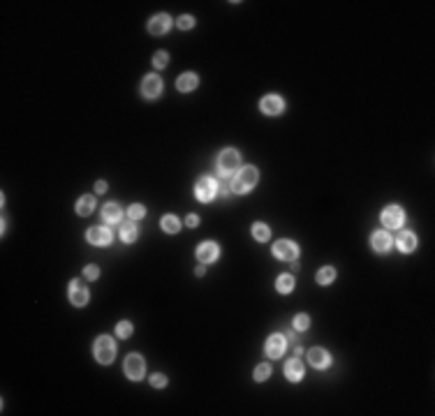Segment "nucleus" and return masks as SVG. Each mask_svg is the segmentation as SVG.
<instances>
[{
  "label": "nucleus",
  "mask_w": 435,
  "mask_h": 416,
  "mask_svg": "<svg viewBox=\"0 0 435 416\" xmlns=\"http://www.w3.org/2000/svg\"><path fill=\"white\" fill-rule=\"evenodd\" d=\"M257 178H260L257 169H255V167H246V169L239 171V174H236V178L232 181V190H234V192H239V194L248 192V190H253V187H255Z\"/></svg>",
  "instance_id": "1"
},
{
  "label": "nucleus",
  "mask_w": 435,
  "mask_h": 416,
  "mask_svg": "<svg viewBox=\"0 0 435 416\" xmlns=\"http://www.w3.org/2000/svg\"><path fill=\"white\" fill-rule=\"evenodd\" d=\"M239 162H241L239 153H236L234 148H227V151H223L220 157H218V169H220L223 176H230L232 171L239 169Z\"/></svg>",
  "instance_id": "2"
},
{
  "label": "nucleus",
  "mask_w": 435,
  "mask_h": 416,
  "mask_svg": "<svg viewBox=\"0 0 435 416\" xmlns=\"http://www.w3.org/2000/svg\"><path fill=\"white\" fill-rule=\"evenodd\" d=\"M95 356L100 363H111L116 356V344L111 338H107V335H102V338L95 340Z\"/></svg>",
  "instance_id": "3"
},
{
  "label": "nucleus",
  "mask_w": 435,
  "mask_h": 416,
  "mask_svg": "<svg viewBox=\"0 0 435 416\" xmlns=\"http://www.w3.org/2000/svg\"><path fill=\"white\" fill-rule=\"evenodd\" d=\"M123 370H125V374L130 377V379H141L144 377V358H141L139 354H130L125 358V365H123Z\"/></svg>",
  "instance_id": "4"
},
{
  "label": "nucleus",
  "mask_w": 435,
  "mask_h": 416,
  "mask_svg": "<svg viewBox=\"0 0 435 416\" xmlns=\"http://www.w3.org/2000/svg\"><path fill=\"white\" fill-rule=\"evenodd\" d=\"M218 192V185L213 178H199V183L194 185V194L199 201H211Z\"/></svg>",
  "instance_id": "5"
},
{
  "label": "nucleus",
  "mask_w": 435,
  "mask_h": 416,
  "mask_svg": "<svg viewBox=\"0 0 435 416\" xmlns=\"http://www.w3.org/2000/svg\"><path fill=\"white\" fill-rule=\"evenodd\" d=\"M273 254L283 261H294L296 254H299V247H296V243H292V241H278L273 245Z\"/></svg>",
  "instance_id": "6"
},
{
  "label": "nucleus",
  "mask_w": 435,
  "mask_h": 416,
  "mask_svg": "<svg viewBox=\"0 0 435 416\" xmlns=\"http://www.w3.org/2000/svg\"><path fill=\"white\" fill-rule=\"evenodd\" d=\"M141 93H144V97H148V100L157 97L162 93V79H157L155 74H148V77L144 79V84H141Z\"/></svg>",
  "instance_id": "7"
},
{
  "label": "nucleus",
  "mask_w": 435,
  "mask_h": 416,
  "mask_svg": "<svg viewBox=\"0 0 435 416\" xmlns=\"http://www.w3.org/2000/svg\"><path fill=\"white\" fill-rule=\"evenodd\" d=\"M197 257H199V261H204V264H213V261L220 257V247H218V243H201L199 247H197Z\"/></svg>",
  "instance_id": "8"
},
{
  "label": "nucleus",
  "mask_w": 435,
  "mask_h": 416,
  "mask_svg": "<svg viewBox=\"0 0 435 416\" xmlns=\"http://www.w3.org/2000/svg\"><path fill=\"white\" fill-rule=\"evenodd\" d=\"M405 220L403 211H400L398 206H389V208H384V213H382V222H384V227H400Z\"/></svg>",
  "instance_id": "9"
},
{
  "label": "nucleus",
  "mask_w": 435,
  "mask_h": 416,
  "mask_svg": "<svg viewBox=\"0 0 435 416\" xmlns=\"http://www.w3.org/2000/svg\"><path fill=\"white\" fill-rule=\"evenodd\" d=\"M171 26V19L167 17V14H157V17L151 19V24H148V31L153 33V35H164V33L169 31Z\"/></svg>",
  "instance_id": "10"
},
{
  "label": "nucleus",
  "mask_w": 435,
  "mask_h": 416,
  "mask_svg": "<svg viewBox=\"0 0 435 416\" xmlns=\"http://www.w3.org/2000/svg\"><path fill=\"white\" fill-rule=\"evenodd\" d=\"M88 241H91L93 245H109V243H111V231H109L107 227H93V229L88 231Z\"/></svg>",
  "instance_id": "11"
},
{
  "label": "nucleus",
  "mask_w": 435,
  "mask_h": 416,
  "mask_svg": "<svg viewBox=\"0 0 435 416\" xmlns=\"http://www.w3.org/2000/svg\"><path fill=\"white\" fill-rule=\"evenodd\" d=\"M262 111L269 116H278L280 111H283V100H280L278 95H266L264 100H262Z\"/></svg>",
  "instance_id": "12"
},
{
  "label": "nucleus",
  "mask_w": 435,
  "mask_h": 416,
  "mask_svg": "<svg viewBox=\"0 0 435 416\" xmlns=\"http://www.w3.org/2000/svg\"><path fill=\"white\" fill-rule=\"evenodd\" d=\"M70 301L74 305H86L88 303V289H84L77 280H72V284H70Z\"/></svg>",
  "instance_id": "13"
},
{
  "label": "nucleus",
  "mask_w": 435,
  "mask_h": 416,
  "mask_svg": "<svg viewBox=\"0 0 435 416\" xmlns=\"http://www.w3.org/2000/svg\"><path fill=\"white\" fill-rule=\"evenodd\" d=\"M310 358V365H315V368H329V363H331V356L326 354L324 349H320V347H315V349H310L308 354Z\"/></svg>",
  "instance_id": "14"
},
{
  "label": "nucleus",
  "mask_w": 435,
  "mask_h": 416,
  "mask_svg": "<svg viewBox=\"0 0 435 416\" xmlns=\"http://www.w3.org/2000/svg\"><path fill=\"white\" fill-rule=\"evenodd\" d=\"M285 351V338L283 335H271V338L266 340V354L273 356V358H278V356H283Z\"/></svg>",
  "instance_id": "15"
},
{
  "label": "nucleus",
  "mask_w": 435,
  "mask_h": 416,
  "mask_svg": "<svg viewBox=\"0 0 435 416\" xmlns=\"http://www.w3.org/2000/svg\"><path fill=\"white\" fill-rule=\"evenodd\" d=\"M370 243H373V247L377 252H387L389 247H391V236H389L387 231H375Z\"/></svg>",
  "instance_id": "16"
},
{
  "label": "nucleus",
  "mask_w": 435,
  "mask_h": 416,
  "mask_svg": "<svg viewBox=\"0 0 435 416\" xmlns=\"http://www.w3.org/2000/svg\"><path fill=\"white\" fill-rule=\"evenodd\" d=\"M197 84H199L197 74L187 72V74H181V77H178V81H176V88H178V91H183V93H187V91H194V88H197Z\"/></svg>",
  "instance_id": "17"
},
{
  "label": "nucleus",
  "mask_w": 435,
  "mask_h": 416,
  "mask_svg": "<svg viewBox=\"0 0 435 416\" xmlns=\"http://www.w3.org/2000/svg\"><path fill=\"white\" fill-rule=\"evenodd\" d=\"M285 374H287V379L290 381H299L303 377V365L299 361H287V365H285Z\"/></svg>",
  "instance_id": "18"
},
{
  "label": "nucleus",
  "mask_w": 435,
  "mask_h": 416,
  "mask_svg": "<svg viewBox=\"0 0 435 416\" xmlns=\"http://www.w3.org/2000/svg\"><path fill=\"white\" fill-rule=\"evenodd\" d=\"M414 245H417V236L412 234V231H405V234L398 236L400 252H412V250H414Z\"/></svg>",
  "instance_id": "19"
},
{
  "label": "nucleus",
  "mask_w": 435,
  "mask_h": 416,
  "mask_svg": "<svg viewBox=\"0 0 435 416\" xmlns=\"http://www.w3.org/2000/svg\"><path fill=\"white\" fill-rule=\"evenodd\" d=\"M102 217L107 220V222H118L121 220V208L116 204H107L104 206V211H102Z\"/></svg>",
  "instance_id": "20"
},
{
  "label": "nucleus",
  "mask_w": 435,
  "mask_h": 416,
  "mask_svg": "<svg viewBox=\"0 0 435 416\" xmlns=\"http://www.w3.org/2000/svg\"><path fill=\"white\" fill-rule=\"evenodd\" d=\"M93 206H95V197H88V194H86V197H81V199H79L77 213H79V215H88V213L93 211Z\"/></svg>",
  "instance_id": "21"
},
{
  "label": "nucleus",
  "mask_w": 435,
  "mask_h": 416,
  "mask_svg": "<svg viewBox=\"0 0 435 416\" xmlns=\"http://www.w3.org/2000/svg\"><path fill=\"white\" fill-rule=\"evenodd\" d=\"M121 238L125 243H132L137 241V227H134V222H125L121 227Z\"/></svg>",
  "instance_id": "22"
},
{
  "label": "nucleus",
  "mask_w": 435,
  "mask_h": 416,
  "mask_svg": "<svg viewBox=\"0 0 435 416\" xmlns=\"http://www.w3.org/2000/svg\"><path fill=\"white\" fill-rule=\"evenodd\" d=\"M162 229L169 231V234H176V231L181 229V222H178V217H176V215H164V217H162Z\"/></svg>",
  "instance_id": "23"
},
{
  "label": "nucleus",
  "mask_w": 435,
  "mask_h": 416,
  "mask_svg": "<svg viewBox=\"0 0 435 416\" xmlns=\"http://www.w3.org/2000/svg\"><path fill=\"white\" fill-rule=\"evenodd\" d=\"M253 236L257 238V241H269V236H271V231H269V227L262 222H255L253 227Z\"/></svg>",
  "instance_id": "24"
},
{
  "label": "nucleus",
  "mask_w": 435,
  "mask_h": 416,
  "mask_svg": "<svg viewBox=\"0 0 435 416\" xmlns=\"http://www.w3.org/2000/svg\"><path fill=\"white\" fill-rule=\"evenodd\" d=\"M292 289H294V277H292V275H280L278 277V291H283V294H290Z\"/></svg>",
  "instance_id": "25"
},
{
  "label": "nucleus",
  "mask_w": 435,
  "mask_h": 416,
  "mask_svg": "<svg viewBox=\"0 0 435 416\" xmlns=\"http://www.w3.org/2000/svg\"><path fill=\"white\" fill-rule=\"evenodd\" d=\"M333 277H336V271L326 266V268H320V273H317V282L320 284H331Z\"/></svg>",
  "instance_id": "26"
},
{
  "label": "nucleus",
  "mask_w": 435,
  "mask_h": 416,
  "mask_svg": "<svg viewBox=\"0 0 435 416\" xmlns=\"http://www.w3.org/2000/svg\"><path fill=\"white\" fill-rule=\"evenodd\" d=\"M269 374H271V368H269L266 363H260V365L255 368V379H257V381H264Z\"/></svg>",
  "instance_id": "27"
},
{
  "label": "nucleus",
  "mask_w": 435,
  "mask_h": 416,
  "mask_svg": "<svg viewBox=\"0 0 435 416\" xmlns=\"http://www.w3.org/2000/svg\"><path fill=\"white\" fill-rule=\"evenodd\" d=\"M116 333H118L121 338H130V335H132V324H127V321H121V324L116 326Z\"/></svg>",
  "instance_id": "28"
},
{
  "label": "nucleus",
  "mask_w": 435,
  "mask_h": 416,
  "mask_svg": "<svg viewBox=\"0 0 435 416\" xmlns=\"http://www.w3.org/2000/svg\"><path fill=\"white\" fill-rule=\"evenodd\" d=\"M296 328H299V331H306V328H308L310 326V317L308 314H296Z\"/></svg>",
  "instance_id": "29"
},
{
  "label": "nucleus",
  "mask_w": 435,
  "mask_h": 416,
  "mask_svg": "<svg viewBox=\"0 0 435 416\" xmlns=\"http://www.w3.org/2000/svg\"><path fill=\"white\" fill-rule=\"evenodd\" d=\"M144 213H146V208L141 204L130 206V217H132V220H139V217H144Z\"/></svg>",
  "instance_id": "30"
},
{
  "label": "nucleus",
  "mask_w": 435,
  "mask_h": 416,
  "mask_svg": "<svg viewBox=\"0 0 435 416\" xmlns=\"http://www.w3.org/2000/svg\"><path fill=\"white\" fill-rule=\"evenodd\" d=\"M167 61H169V56L164 54V51H157L155 58H153V63H155V67H164L167 65Z\"/></svg>",
  "instance_id": "31"
},
{
  "label": "nucleus",
  "mask_w": 435,
  "mask_h": 416,
  "mask_svg": "<svg viewBox=\"0 0 435 416\" xmlns=\"http://www.w3.org/2000/svg\"><path fill=\"white\" fill-rule=\"evenodd\" d=\"M84 275L88 277V280H95V277L100 275V268H97V266H93V264L86 266V268H84Z\"/></svg>",
  "instance_id": "32"
},
{
  "label": "nucleus",
  "mask_w": 435,
  "mask_h": 416,
  "mask_svg": "<svg viewBox=\"0 0 435 416\" xmlns=\"http://www.w3.org/2000/svg\"><path fill=\"white\" fill-rule=\"evenodd\" d=\"M192 24H194V19L192 17H181L178 19V28H183V31H187V28H192Z\"/></svg>",
  "instance_id": "33"
},
{
  "label": "nucleus",
  "mask_w": 435,
  "mask_h": 416,
  "mask_svg": "<svg viewBox=\"0 0 435 416\" xmlns=\"http://www.w3.org/2000/svg\"><path fill=\"white\" fill-rule=\"evenodd\" d=\"M151 384L155 386V388H160V386H164V384H167V377H164V374H153Z\"/></svg>",
  "instance_id": "34"
},
{
  "label": "nucleus",
  "mask_w": 435,
  "mask_h": 416,
  "mask_svg": "<svg viewBox=\"0 0 435 416\" xmlns=\"http://www.w3.org/2000/svg\"><path fill=\"white\" fill-rule=\"evenodd\" d=\"M185 224H187V227H197V224H199V217H197V215H187L185 217Z\"/></svg>",
  "instance_id": "35"
},
{
  "label": "nucleus",
  "mask_w": 435,
  "mask_h": 416,
  "mask_svg": "<svg viewBox=\"0 0 435 416\" xmlns=\"http://www.w3.org/2000/svg\"><path fill=\"white\" fill-rule=\"evenodd\" d=\"M95 190H97V192H107V183H104V181H97V183H95Z\"/></svg>",
  "instance_id": "36"
},
{
  "label": "nucleus",
  "mask_w": 435,
  "mask_h": 416,
  "mask_svg": "<svg viewBox=\"0 0 435 416\" xmlns=\"http://www.w3.org/2000/svg\"><path fill=\"white\" fill-rule=\"evenodd\" d=\"M194 273H197V275H204L206 268H204V266H197V268H194Z\"/></svg>",
  "instance_id": "37"
}]
</instances>
